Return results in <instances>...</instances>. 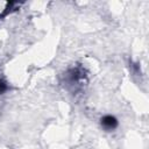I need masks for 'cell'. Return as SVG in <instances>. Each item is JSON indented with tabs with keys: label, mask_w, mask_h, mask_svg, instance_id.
I'll return each mask as SVG.
<instances>
[{
	"label": "cell",
	"mask_w": 149,
	"mask_h": 149,
	"mask_svg": "<svg viewBox=\"0 0 149 149\" xmlns=\"http://www.w3.org/2000/svg\"><path fill=\"white\" fill-rule=\"evenodd\" d=\"M6 90H7V85H6V83L2 81V80H0V94H1L2 92H5Z\"/></svg>",
	"instance_id": "obj_2"
},
{
	"label": "cell",
	"mask_w": 149,
	"mask_h": 149,
	"mask_svg": "<svg viewBox=\"0 0 149 149\" xmlns=\"http://www.w3.org/2000/svg\"><path fill=\"white\" fill-rule=\"evenodd\" d=\"M101 125L105 129L111 130V129H114L118 126V120L112 115H105L101 119Z\"/></svg>",
	"instance_id": "obj_1"
}]
</instances>
